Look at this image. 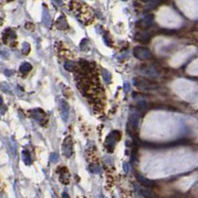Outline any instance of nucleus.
<instances>
[{
  "mask_svg": "<svg viewBox=\"0 0 198 198\" xmlns=\"http://www.w3.org/2000/svg\"><path fill=\"white\" fill-rule=\"evenodd\" d=\"M141 192H142L143 196L147 197V198H153L154 197V194H153L152 191H150L148 189H142L141 190Z\"/></svg>",
  "mask_w": 198,
  "mask_h": 198,
  "instance_id": "f3484780",
  "label": "nucleus"
},
{
  "mask_svg": "<svg viewBox=\"0 0 198 198\" xmlns=\"http://www.w3.org/2000/svg\"><path fill=\"white\" fill-rule=\"evenodd\" d=\"M62 152L64 155L67 158L72 155L73 153V143H72V139L70 136H68L67 139L64 141V145H62Z\"/></svg>",
  "mask_w": 198,
  "mask_h": 198,
  "instance_id": "20e7f679",
  "label": "nucleus"
},
{
  "mask_svg": "<svg viewBox=\"0 0 198 198\" xmlns=\"http://www.w3.org/2000/svg\"><path fill=\"white\" fill-rule=\"evenodd\" d=\"M137 108L139 110H141V111H143V110H145L147 108V103L146 102H140L139 104H138Z\"/></svg>",
  "mask_w": 198,
  "mask_h": 198,
  "instance_id": "6ab92c4d",
  "label": "nucleus"
},
{
  "mask_svg": "<svg viewBox=\"0 0 198 198\" xmlns=\"http://www.w3.org/2000/svg\"><path fill=\"white\" fill-rule=\"evenodd\" d=\"M124 1H126V0H124Z\"/></svg>",
  "mask_w": 198,
  "mask_h": 198,
  "instance_id": "393cba45",
  "label": "nucleus"
},
{
  "mask_svg": "<svg viewBox=\"0 0 198 198\" xmlns=\"http://www.w3.org/2000/svg\"><path fill=\"white\" fill-rule=\"evenodd\" d=\"M58 174H59V180L64 184H67L70 182V174L67 168H59Z\"/></svg>",
  "mask_w": 198,
  "mask_h": 198,
  "instance_id": "0eeeda50",
  "label": "nucleus"
},
{
  "mask_svg": "<svg viewBox=\"0 0 198 198\" xmlns=\"http://www.w3.org/2000/svg\"><path fill=\"white\" fill-rule=\"evenodd\" d=\"M56 159H58V155H56V154H52L51 155V161L53 162H55Z\"/></svg>",
  "mask_w": 198,
  "mask_h": 198,
  "instance_id": "412c9836",
  "label": "nucleus"
},
{
  "mask_svg": "<svg viewBox=\"0 0 198 198\" xmlns=\"http://www.w3.org/2000/svg\"><path fill=\"white\" fill-rule=\"evenodd\" d=\"M121 139V133L119 131H113L111 132L105 141V148L109 153H112L114 150L115 144Z\"/></svg>",
  "mask_w": 198,
  "mask_h": 198,
  "instance_id": "f257e3e1",
  "label": "nucleus"
},
{
  "mask_svg": "<svg viewBox=\"0 0 198 198\" xmlns=\"http://www.w3.org/2000/svg\"><path fill=\"white\" fill-rule=\"evenodd\" d=\"M89 171L92 172H99V166L97 165H89Z\"/></svg>",
  "mask_w": 198,
  "mask_h": 198,
  "instance_id": "a211bd4d",
  "label": "nucleus"
},
{
  "mask_svg": "<svg viewBox=\"0 0 198 198\" xmlns=\"http://www.w3.org/2000/svg\"><path fill=\"white\" fill-rule=\"evenodd\" d=\"M140 116L137 114H132L129 117L128 121V133L131 136H135L138 132V126H139Z\"/></svg>",
  "mask_w": 198,
  "mask_h": 198,
  "instance_id": "f03ea898",
  "label": "nucleus"
},
{
  "mask_svg": "<svg viewBox=\"0 0 198 198\" xmlns=\"http://www.w3.org/2000/svg\"><path fill=\"white\" fill-rule=\"evenodd\" d=\"M110 77H111V75H110V73L108 71H104V78H105V80L106 81H109L110 80Z\"/></svg>",
  "mask_w": 198,
  "mask_h": 198,
  "instance_id": "aec40b11",
  "label": "nucleus"
},
{
  "mask_svg": "<svg viewBox=\"0 0 198 198\" xmlns=\"http://www.w3.org/2000/svg\"><path fill=\"white\" fill-rule=\"evenodd\" d=\"M59 108H61V113H62V118H64V120H67L68 117L67 103L65 102V100H61V106H59Z\"/></svg>",
  "mask_w": 198,
  "mask_h": 198,
  "instance_id": "1a4fd4ad",
  "label": "nucleus"
},
{
  "mask_svg": "<svg viewBox=\"0 0 198 198\" xmlns=\"http://www.w3.org/2000/svg\"><path fill=\"white\" fill-rule=\"evenodd\" d=\"M1 105H2V98L0 97V106H1Z\"/></svg>",
  "mask_w": 198,
  "mask_h": 198,
  "instance_id": "5701e85b",
  "label": "nucleus"
},
{
  "mask_svg": "<svg viewBox=\"0 0 198 198\" xmlns=\"http://www.w3.org/2000/svg\"><path fill=\"white\" fill-rule=\"evenodd\" d=\"M80 48L81 50H83V51H88L89 50V44L87 42V40H82V42L80 43Z\"/></svg>",
  "mask_w": 198,
  "mask_h": 198,
  "instance_id": "dca6fc26",
  "label": "nucleus"
},
{
  "mask_svg": "<svg viewBox=\"0 0 198 198\" xmlns=\"http://www.w3.org/2000/svg\"><path fill=\"white\" fill-rule=\"evenodd\" d=\"M15 39H16V34H15L13 31L10 30V29L5 31L4 36H3V40H4L5 43L9 42V41H13Z\"/></svg>",
  "mask_w": 198,
  "mask_h": 198,
  "instance_id": "9d476101",
  "label": "nucleus"
},
{
  "mask_svg": "<svg viewBox=\"0 0 198 198\" xmlns=\"http://www.w3.org/2000/svg\"><path fill=\"white\" fill-rule=\"evenodd\" d=\"M137 178H138V180L141 182V183H142L143 185H145V186H151V185H153L152 181L148 180L147 178H144L143 176H141V175H138Z\"/></svg>",
  "mask_w": 198,
  "mask_h": 198,
  "instance_id": "4468645a",
  "label": "nucleus"
},
{
  "mask_svg": "<svg viewBox=\"0 0 198 198\" xmlns=\"http://www.w3.org/2000/svg\"><path fill=\"white\" fill-rule=\"evenodd\" d=\"M153 20H154L153 15H148L147 17H145L144 19H142V20H140L139 22H138L137 27L140 28V29L146 30L149 27H151V25H152V23H153Z\"/></svg>",
  "mask_w": 198,
  "mask_h": 198,
  "instance_id": "423d86ee",
  "label": "nucleus"
},
{
  "mask_svg": "<svg viewBox=\"0 0 198 198\" xmlns=\"http://www.w3.org/2000/svg\"><path fill=\"white\" fill-rule=\"evenodd\" d=\"M23 159L26 165H31L32 163V159H31L30 154L27 152V151H24L23 152Z\"/></svg>",
  "mask_w": 198,
  "mask_h": 198,
  "instance_id": "2eb2a0df",
  "label": "nucleus"
},
{
  "mask_svg": "<svg viewBox=\"0 0 198 198\" xmlns=\"http://www.w3.org/2000/svg\"><path fill=\"white\" fill-rule=\"evenodd\" d=\"M65 68L67 70H68V71L73 72V71L75 70V65H74V62H70V61L67 62L65 64Z\"/></svg>",
  "mask_w": 198,
  "mask_h": 198,
  "instance_id": "ddd939ff",
  "label": "nucleus"
},
{
  "mask_svg": "<svg viewBox=\"0 0 198 198\" xmlns=\"http://www.w3.org/2000/svg\"><path fill=\"white\" fill-rule=\"evenodd\" d=\"M56 26H58V28L59 29H62V30H64V29H65L67 28V21L65 20V18L64 17H61L58 20V22H56Z\"/></svg>",
  "mask_w": 198,
  "mask_h": 198,
  "instance_id": "f8f14e48",
  "label": "nucleus"
},
{
  "mask_svg": "<svg viewBox=\"0 0 198 198\" xmlns=\"http://www.w3.org/2000/svg\"><path fill=\"white\" fill-rule=\"evenodd\" d=\"M142 1H153V0H142Z\"/></svg>",
  "mask_w": 198,
  "mask_h": 198,
  "instance_id": "b1692460",
  "label": "nucleus"
},
{
  "mask_svg": "<svg viewBox=\"0 0 198 198\" xmlns=\"http://www.w3.org/2000/svg\"><path fill=\"white\" fill-rule=\"evenodd\" d=\"M134 55H135V56H136V58L140 59H148L152 58V55H151V53L148 51L147 49L141 48V47L135 48V50H134Z\"/></svg>",
  "mask_w": 198,
  "mask_h": 198,
  "instance_id": "39448f33",
  "label": "nucleus"
},
{
  "mask_svg": "<svg viewBox=\"0 0 198 198\" xmlns=\"http://www.w3.org/2000/svg\"><path fill=\"white\" fill-rule=\"evenodd\" d=\"M31 70H32V65H31L29 62H24L20 67V71L22 73H28Z\"/></svg>",
  "mask_w": 198,
  "mask_h": 198,
  "instance_id": "9b49d317",
  "label": "nucleus"
},
{
  "mask_svg": "<svg viewBox=\"0 0 198 198\" xmlns=\"http://www.w3.org/2000/svg\"><path fill=\"white\" fill-rule=\"evenodd\" d=\"M129 87H130V86H129V84H128V83H125V90L128 91V88H129Z\"/></svg>",
  "mask_w": 198,
  "mask_h": 198,
  "instance_id": "4be33fe9",
  "label": "nucleus"
},
{
  "mask_svg": "<svg viewBox=\"0 0 198 198\" xmlns=\"http://www.w3.org/2000/svg\"><path fill=\"white\" fill-rule=\"evenodd\" d=\"M134 83L136 86L142 89H154L159 86L158 83L154 82V81H151V80H148V79H141V80L136 79Z\"/></svg>",
  "mask_w": 198,
  "mask_h": 198,
  "instance_id": "7ed1b4c3",
  "label": "nucleus"
},
{
  "mask_svg": "<svg viewBox=\"0 0 198 198\" xmlns=\"http://www.w3.org/2000/svg\"><path fill=\"white\" fill-rule=\"evenodd\" d=\"M32 115H33L34 119H35L38 123H40V124H43V122L44 121L46 122V120H47L45 112H44L43 110H41V109H35L33 111Z\"/></svg>",
  "mask_w": 198,
  "mask_h": 198,
  "instance_id": "6e6552de",
  "label": "nucleus"
}]
</instances>
